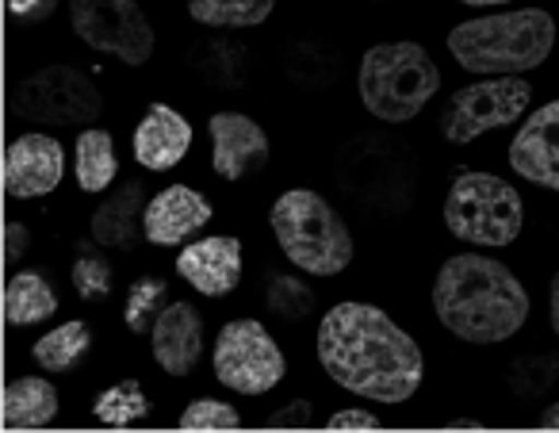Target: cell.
<instances>
[{
  "mask_svg": "<svg viewBox=\"0 0 559 433\" xmlns=\"http://www.w3.org/2000/svg\"><path fill=\"white\" fill-rule=\"evenodd\" d=\"M319 361L337 387L372 402H406L426 376L418 341L383 307L357 300L322 315Z\"/></svg>",
  "mask_w": 559,
  "mask_h": 433,
  "instance_id": "cell-1",
  "label": "cell"
},
{
  "mask_svg": "<svg viewBox=\"0 0 559 433\" xmlns=\"http://www.w3.org/2000/svg\"><path fill=\"white\" fill-rule=\"evenodd\" d=\"M433 311L449 333L472 346L510 341L528 318V292L502 261L456 254L433 280Z\"/></svg>",
  "mask_w": 559,
  "mask_h": 433,
  "instance_id": "cell-2",
  "label": "cell"
},
{
  "mask_svg": "<svg viewBox=\"0 0 559 433\" xmlns=\"http://www.w3.org/2000/svg\"><path fill=\"white\" fill-rule=\"evenodd\" d=\"M556 47V20L544 9L490 12L449 32V55L460 70L479 78H521L544 66Z\"/></svg>",
  "mask_w": 559,
  "mask_h": 433,
  "instance_id": "cell-3",
  "label": "cell"
},
{
  "mask_svg": "<svg viewBox=\"0 0 559 433\" xmlns=\"http://www.w3.org/2000/svg\"><path fill=\"white\" fill-rule=\"evenodd\" d=\"M276 242L307 277H337L353 261V234L345 219L311 188H292L269 211Z\"/></svg>",
  "mask_w": 559,
  "mask_h": 433,
  "instance_id": "cell-4",
  "label": "cell"
},
{
  "mask_svg": "<svg viewBox=\"0 0 559 433\" xmlns=\"http://www.w3.org/2000/svg\"><path fill=\"white\" fill-rule=\"evenodd\" d=\"M360 104L383 124H411L441 89V70L421 43H380L360 58Z\"/></svg>",
  "mask_w": 559,
  "mask_h": 433,
  "instance_id": "cell-5",
  "label": "cell"
},
{
  "mask_svg": "<svg viewBox=\"0 0 559 433\" xmlns=\"http://www.w3.org/2000/svg\"><path fill=\"white\" fill-rule=\"evenodd\" d=\"M444 226L460 242L502 249L525 226V203L518 188L495 173H460L444 196Z\"/></svg>",
  "mask_w": 559,
  "mask_h": 433,
  "instance_id": "cell-6",
  "label": "cell"
},
{
  "mask_svg": "<svg viewBox=\"0 0 559 433\" xmlns=\"http://www.w3.org/2000/svg\"><path fill=\"white\" fill-rule=\"evenodd\" d=\"M215 379L238 395H269L288 376V361L280 353L276 338L257 318H234L215 338Z\"/></svg>",
  "mask_w": 559,
  "mask_h": 433,
  "instance_id": "cell-7",
  "label": "cell"
},
{
  "mask_svg": "<svg viewBox=\"0 0 559 433\" xmlns=\"http://www.w3.org/2000/svg\"><path fill=\"white\" fill-rule=\"evenodd\" d=\"M12 108H16V116L35 119V124L85 127L100 119L104 96L93 85V78H85L73 66H47V70L20 81L12 93Z\"/></svg>",
  "mask_w": 559,
  "mask_h": 433,
  "instance_id": "cell-8",
  "label": "cell"
},
{
  "mask_svg": "<svg viewBox=\"0 0 559 433\" xmlns=\"http://www.w3.org/2000/svg\"><path fill=\"white\" fill-rule=\"evenodd\" d=\"M533 104V85L525 78H487L464 85L441 116V134L452 147H467L479 134L518 124Z\"/></svg>",
  "mask_w": 559,
  "mask_h": 433,
  "instance_id": "cell-9",
  "label": "cell"
},
{
  "mask_svg": "<svg viewBox=\"0 0 559 433\" xmlns=\"http://www.w3.org/2000/svg\"><path fill=\"white\" fill-rule=\"evenodd\" d=\"M70 24L85 47L123 66H146L154 58V27L139 0H70Z\"/></svg>",
  "mask_w": 559,
  "mask_h": 433,
  "instance_id": "cell-10",
  "label": "cell"
},
{
  "mask_svg": "<svg viewBox=\"0 0 559 433\" xmlns=\"http://www.w3.org/2000/svg\"><path fill=\"white\" fill-rule=\"evenodd\" d=\"M388 142L360 139L345 157V188L365 208H403L411 196V173L403 169V157L388 154Z\"/></svg>",
  "mask_w": 559,
  "mask_h": 433,
  "instance_id": "cell-11",
  "label": "cell"
},
{
  "mask_svg": "<svg viewBox=\"0 0 559 433\" xmlns=\"http://www.w3.org/2000/svg\"><path fill=\"white\" fill-rule=\"evenodd\" d=\"M66 177V150L55 134H20L4 154V192L12 200H32L47 196L62 185Z\"/></svg>",
  "mask_w": 559,
  "mask_h": 433,
  "instance_id": "cell-12",
  "label": "cell"
},
{
  "mask_svg": "<svg viewBox=\"0 0 559 433\" xmlns=\"http://www.w3.org/2000/svg\"><path fill=\"white\" fill-rule=\"evenodd\" d=\"M211 134V169L223 180H246L269 162V134L257 119L241 112H215L207 119Z\"/></svg>",
  "mask_w": 559,
  "mask_h": 433,
  "instance_id": "cell-13",
  "label": "cell"
},
{
  "mask_svg": "<svg viewBox=\"0 0 559 433\" xmlns=\"http://www.w3.org/2000/svg\"><path fill=\"white\" fill-rule=\"evenodd\" d=\"M510 165L528 185L559 192V101L525 116L510 142Z\"/></svg>",
  "mask_w": 559,
  "mask_h": 433,
  "instance_id": "cell-14",
  "label": "cell"
},
{
  "mask_svg": "<svg viewBox=\"0 0 559 433\" xmlns=\"http://www.w3.org/2000/svg\"><path fill=\"white\" fill-rule=\"evenodd\" d=\"M177 272L200 295H230L241 284V242L234 234H215V238L188 242L177 254Z\"/></svg>",
  "mask_w": 559,
  "mask_h": 433,
  "instance_id": "cell-15",
  "label": "cell"
},
{
  "mask_svg": "<svg viewBox=\"0 0 559 433\" xmlns=\"http://www.w3.org/2000/svg\"><path fill=\"white\" fill-rule=\"evenodd\" d=\"M211 203L188 185H169L146 203V242L154 246H185L192 234L211 223Z\"/></svg>",
  "mask_w": 559,
  "mask_h": 433,
  "instance_id": "cell-16",
  "label": "cell"
},
{
  "mask_svg": "<svg viewBox=\"0 0 559 433\" xmlns=\"http://www.w3.org/2000/svg\"><path fill=\"white\" fill-rule=\"evenodd\" d=\"M192 150V124L169 104H150L146 116L134 127V157L142 169L169 173Z\"/></svg>",
  "mask_w": 559,
  "mask_h": 433,
  "instance_id": "cell-17",
  "label": "cell"
},
{
  "mask_svg": "<svg viewBox=\"0 0 559 433\" xmlns=\"http://www.w3.org/2000/svg\"><path fill=\"white\" fill-rule=\"evenodd\" d=\"M150 346H154V361L162 364L169 376H188L203 356V318L192 303H169L157 315L154 330H150Z\"/></svg>",
  "mask_w": 559,
  "mask_h": 433,
  "instance_id": "cell-18",
  "label": "cell"
},
{
  "mask_svg": "<svg viewBox=\"0 0 559 433\" xmlns=\"http://www.w3.org/2000/svg\"><path fill=\"white\" fill-rule=\"evenodd\" d=\"M146 192L139 180H123L100 208L93 211V238L108 249H134L146 234Z\"/></svg>",
  "mask_w": 559,
  "mask_h": 433,
  "instance_id": "cell-19",
  "label": "cell"
},
{
  "mask_svg": "<svg viewBox=\"0 0 559 433\" xmlns=\"http://www.w3.org/2000/svg\"><path fill=\"white\" fill-rule=\"evenodd\" d=\"M4 430H47L58 418V387L47 376H20L4 387Z\"/></svg>",
  "mask_w": 559,
  "mask_h": 433,
  "instance_id": "cell-20",
  "label": "cell"
},
{
  "mask_svg": "<svg viewBox=\"0 0 559 433\" xmlns=\"http://www.w3.org/2000/svg\"><path fill=\"white\" fill-rule=\"evenodd\" d=\"M73 173H78L81 192H108L119 177V157L116 142L100 127H88L78 134V147H73Z\"/></svg>",
  "mask_w": 559,
  "mask_h": 433,
  "instance_id": "cell-21",
  "label": "cell"
},
{
  "mask_svg": "<svg viewBox=\"0 0 559 433\" xmlns=\"http://www.w3.org/2000/svg\"><path fill=\"white\" fill-rule=\"evenodd\" d=\"M58 311V292L43 272H16L4 284V318L12 326L47 323Z\"/></svg>",
  "mask_w": 559,
  "mask_h": 433,
  "instance_id": "cell-22",
  "label": "cell"
},
{
  "mask_svg": "<svg viewBox=\"0 0 559 433\" xmlns=\"http://www.w3.org/2000/svg\"><path fill=\"white\" fill-rule=\"evenodd\" d=\"M88 349H93V330H88V323L70 318V323L43 333V338L35 341L32 356H35V364H43L47 372H73L85 361Z\"/></svg>",
  "mask_w": 559,
  "mask_h": 433,
  "instance_id": "cell-23",
  "label": "cell"
},
{
  "mask_svg": "<svg viewBox=\"0 0 559 433\" xmlns=\"http://www.w3.org/2000/svg\"><path fill=\"white\" fill-rule=\"evenodd\" d=\"M272 9L276 0H188V16L203 27H257Z\"/></svg>",
  "mask_w": 559,
  "mask_h": 433,
  "instance_id": "cell-24",
  "label": "cell"
},
{
  "mask_svg": "<svg viewBox=\"0 0 559 433\" xmlns=\"http://www.w3.org/2000/svg\"><path fill=\"white\" fill-rule=\"evenodd\" d=\"M93 414H96V422L119 425V430H123V425L146 422V418L154 414V407H150V399H146V391H142L139 379H123V384H111L96 395Z\"/></svg>",
  "mask_w": 559,
  "mask_h": 433,
  "instance_id": "cell-25",
  "label": "cell"
},
{
  "mask_svg": "<svg viewBox=\"0 0 559 433\" xmlns=\"http://www.w3.org/2000/svg\"><path fill=\"white\" fill-rule=\"evenodd\" d=\"M510 391L518 399H540L559 379V353H528L510 364Z\"/></svg>",
  "mask_w": 559,
  "mask_h": 433,
  "instance_id": "cell-26",
  "label": "cell"
},
{
  "mask_svg": "<svg viewBox=\"0 0 559 433\" xmlns=\"http://www.w3.org/2000/svg\"><path fill=\"white\" fill-rule=\"evenodd\" d=\"M165 295H169V284L157 277H146L139 280V284L131 288V295H127L123 303V323L131 333H150L157 323V315H162L169 303H165Z\"/></svg>",
  "mask_w": 559,
  "mask_h": 433,
  "instance_id": "cell-27",
  "label": "cell"
},
{
  "mask_svg": "<svg viewBox=\"0 0 559 433\" xmlns=\"http://www.w3.org/2000/svg\"><path fill=\"white\" fill-rule=\"evenodd\" d=\"M264 303L280 318L299 323V318H307L314 311V292L307 288V280L292 277V272H272L269 284H264Z\"/></svg>",
  "mask_w": 559,
  "mask_h": 433,
  "instance_id": "cell-28",
  "label": "cell"
},
{
  "mask_svg": "<svg viewBox=\"0 0 559 433\" xmlns=\"http://www.w3.org/2000/svg\"><path fill=\"white\" fill-rule=\"evenodd\" d=\"M180 430L200 433V430H241L238 407L223 399H195L180 410Z\"/></svg>",
  "mask_w": 559,
  "mask_h": 433,
  "instance_id": "cell-29",
  "label": "cell"
},
{
  "mask_svg": "<svg viewBox=\"0 0 559 433\" xmlns=\"http://www.w3.org/2000/svg\"><path fill=\"white\" fill-rule=\"evenodd\" d=\"M73 292L81 300H104V295H111V265L93 246H81L78 261H73Z\"/></svg>",
  "mask_w": 559,
  "mask_h": 433,
  "instance_id": "cell-30",
  "label": "cell"
},
{
  "mask_svg": "<svg viewBox=\"0 0 559 433\" xmlns=\"http://www.w3.org/2000/svg\"><path fill=\"white\" fill-rule=\"evenodd\" d=\"M314 422V402L311 399H292L288 407H280L269 414V430H307Z\"/></svg>",
  "mask_w": 559,
  "mask_h": 433,
  "instance_id": "cell-31",
  "label": "cell"
},
{
  "mask_svg": "<svg viewBox=\"0 0 559 433\" xmlns=\"http://www.w3.org/2000/svg\"><path fill=\"white\" fill-rule=\"evenodd\" d=\"M326 430H383V422L372 414V410L365 407H349V410H337V414H330V425Z\"/></svg>",
  "mask_w": 559,
  "mask_h": 433,
  "instance_id": "cell-32",
  "label": "cell"
},
{
  "mask_svg": "<svg viewBox=\"0 0 559 433\" xmlns=\"http://www.w3.org/2000/svg\"><path fill=\"white\" fill-rule=\"evenodd\" d=\"M27 242H32V231H27L24 223H9V226H4V257H9L12 265H16L20 257L27 254Z\"/></svg>",
  "mask_w": 559,
  "mask_h": 433,
  "instance_id": "cell-33",
  "label": "cell"
},
{
  "mask_svg": "<svg viewBox=\"0 0 559 433\" xmlns=\"http://www.w3.org/2000/svg\"><path fill=\"white\" fill-rule=\"evenodd\" d=\"M58 9V0H9V12L20 20H47Z\"/></svg>",
  "mask_w": 559,
  "mask_h": 433,
  "instance_id": "cell-34",
  "label": "cell"
},
{
  "mask_svg": "<svg viewBox=\"0 0 559 433\" xmlns=\"http://www.w3.org/2000/svg\"><path fill=\"white\" fill-rule=\"evenodd\" d=\"M548 318H551V330L559 333V272L551 277V288H548Z\"/></svg>",
  "mask_w": 559,
  "mask_h": 433,
  "instance_id": "cell-35",
  "label": "cell"
},
{
  "mask_svg": "<svg viewBox=\"0 0 559 433\" xmlns=\"http://www.w3.org/2000/svg\"><path fill=\"white\" fill-rule=\"evenodd\" d=\"M540 425L544 430H559V402H551V407L540 410Z\"/></svg>",
  "mask_w": 559,
  "mask_h": 433,
  "instance_id": "cell-36",
  "label": "cell"
},
{
  "mask_svg": "<svg viewBox=\"0 0 559 433\" xmlns=\"http://www.w3.org/2000/svg\"><path fill=\"white\" fill-rule=\"evenodd\" d=\"M449 430H483V422L479 418H452Z\"/></svg>",
  "mask_w": 559,
  "mask_h": 433,
  "instance_id": "cell-37",
  "label": "cell"
},
{
  "mask_svg": "<svg viewBox=\"0 0 559 433\" xmlns=\"http://www.w3.org/2000/svg\"><path fill=\"white\" fill-rule=\"evenodd\" d=\"M460 4H472V9H498V4H510V0H460Z\"/></svg>",
  "mask_w": 559,
  "mask_h": 433,
  "instance_id": "cell-38",
  "label": "cell"
}]
</instances>
